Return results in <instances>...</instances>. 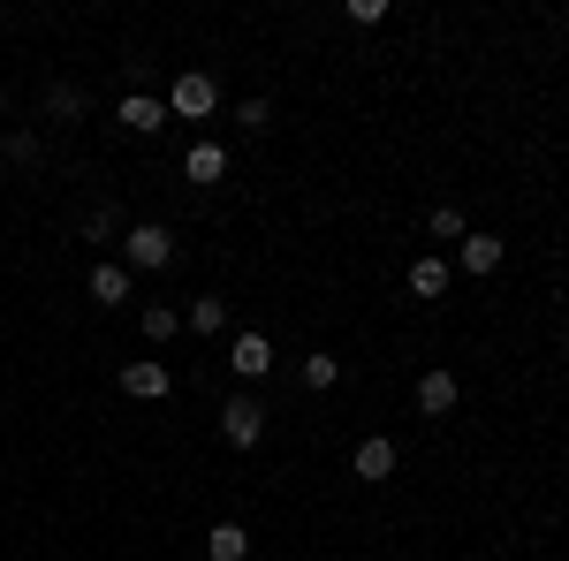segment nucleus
Returning <instances> with one entry per match:
<instances>
[{"label":"nucleus","mask_w":569,"mask_h":561,"mask_svg":"<svg viewBox=\"0 0 569 561\" xmlns=\"http://www.w3.org/2000/svg\"><path fill=\"white\" fill-rule=\"evenodd\" d=\"M122 266H130V273H160V266H176V228L137 220L130 236H122Z\"/></svg>","instance_id":"1"},{"label":"nucleus","mask_w":569,"mask_h":561,"mask_svg":"<svg viewBox=\"0 0 569 561\" xmlns=\"http://www.w3.org/2000/svg\"><path fill=\"white\" fill-rule=\"evenodd\" d=\"M213 107H220L213 77H198V69H190V77H176V91H168V114H176V122H206Z\"/></svg>","instance_id":"2"},{"label":"nucleus","mask_w":569,"mask_h":561,"mask_svg":"<svg viewBox=\"0 0 569 561\" xmlns=\"http://www.w3.org/2000/svg\"><path fill=\"white\" fill-rule=\"evenodd\" d=\"M220 440H228V448H259L266 440V410L251 402V394H236V402L220 410Z\"/></svg>","instance_id":"3"},{"label":"nucleus","mask_w":569,"mask_h":561,"mask_svg":"<svg viewBox=\"0 0 569 561\" xmlns=\"http://www.w3.org/2000/svg\"><path fill=\"white\" fill-rule=\"evenodd\" d=\"M228 364H236V380H266V372H273V342H266L259 327H243V334L228 342Z\"/></svg>","instance_id":"4"},{"label":"nucleus","mask_w":569,"mask_h":561,"mask_svg":"<svg viewBox=\"0 0 569 561\" xmlns=\"http://www.w3.org/2000/svg\"><path fill=\"white\" fill-rule=\"evenodd\" d=\"M395 463H402V455H395V440H380V432H365V440H357V455H350V471L365 478V485L395 478Z\"/></svg>","instance_id":"5"},{"label":"nucleus","mask_w":569,"mask_h":561,"mask_svg":"<svg viewBox=\"0 0 569 561\" xmlns=\"http://www.w3.org/2000/svg\"><path fill=\"white\" fill-rule=\"evenodd\" d=\"M501 259H509V243H501V236H486V228L456 243V266H463V273H479V281H486V273H493Z\"/></svg>","instance_id":"6"},{"label":"nucleus","mask_w":569,"mask_h":561,"mask_svg":"<svg viewBox=\"0 0 569 561\" xmlns=\"http://www.w3.org/2000/svg\"><path fill=\"white\" fill-rule=\"evenodd\" d=\"M456 402H463V388H456V372H418V410H426V418H448V410H456Z\"/></svg>","instance_id":"7"},{"label":"nucleus","mask_w":569,"mask_h":561,"mask_svg":"<svg viewBox=\"0 0 569 561\" xmlns=\"http://www.w3.org/2000/svg\"><path fill=\"white\" fill-rule=\"evenodd\" d=\"M114 122H122L130 137H152V130H168V99H144V91H130Z\"/></svg>","instance_id":"8"},{"label":"nucleus","mask_w":569,"mask_h":561,"mask_svg":"<svg viewBox=\"0 0 569 561\" xmlns=\"http://www.w3.org/2000/svg\"><path fill=\"white\" fill-rule=\"evenodd\" d=\"M448 281H456V266H448V259H433V251H426V259H410V297L440 303V297H448Z\"/></svg>","instance_id":"9"},{"label":"nucleus","mask_w":569,"mask_h":561,"mask_svg":"<svg viewBox=\"0 0 569 561\" xmlns=\"http://www.w3.org/2000/svg\"><path fill=\"white\" fill-rule=\"evenodd\" d=\"M168 388H176L168 364H122V394H137V402H160Z\"/></svg>","instance_id":"10"},{"label":"nucleus","mask_w":569,"mask_h":561,"mask_svg":"<svg viewBox=\"0 0 569 561\" xmlns=\"http://www.w3.org/2000/svg\"><path fill=\"white\" fill-rule=\"evenodd\" d=\"M182 174H190V182H220V174H228V144H213V137L190 144V152H182Z\"/></svg>","instance_id":"11"},{"label":"nucleus","mask_w":569,"mask_h":561,"mask_svg":"<svg viewBox=\"0 0 569 561\" xmlns=\"http://www.w3.org/2000/svg\"><path fill=\"white\" fill-rule=\"evenodd\" d=\"M91 303H130V266L122 259L91 266Z\"/></svg>","instance_id":"12"},{"label":"nucleus","mask_w":569,"mask_h":561,"mask_svg":"<svg viewBox=\"0 0 569 561\" xmlns=\"http://www.w3.org/2000/svg\"><path fill=\"white\" fill-rule=\"evenodd\" d=\"M206 554L213 561H243L251 554V531H243V523H213V531H206Z\"/></svg>","instance_id":"13"},{"label":"nucleus","mask_w":569,"mask_h":561,"mask_svg":"<svg viewBox=\"0 0 569 561\" xmlns=\"http://www.w3.org/2000/svg\"><path fill=\"white\" fill-rule=\"evenodd\" d=\"M137 327H144V342H176V334H182V311H176V303H144V319H137Z\"/></svg>","instance_id":"14"},{"label":"nucleus","mask_w":569,"mask_h":561,"mask_svg":"<svg viewBox=\"0 0 569 561\" xmlns=\"http://www.w3.org/2000/svg\"><path fill=\"white\" fill-rule=\"evenodd\" d=\"M190 334H228V303L198 297V303H190Z\"/></svg>","instance_id":"15"},{"label":"nucleus","mask_w":569,"mask_h":561,"mask_svg":"<svg viewBox=\"0 0 569 561\" xmlns=\"http://www.w3.org/2000/svg\"><path fill=\"white\" fill-rule=\"evenodd\" d=\"M335 380H342V364H335L327 349H311V357H305V388H311V394H327Z\"/></svg>","instance_id":"16"},{"label":"nucleus","mask_w":569,"mask_h":561,"mask_svg":"<svg viewBox=\"0 0 569 561\" xmlns=\"http://www.w3.org/2000/svg\"><path fill=\"white\" fill-rule=\"evenodd\" d=\"M426 236H440V243H463L471 228H463V213H456V206H433V213H426Z\"/></svg>","instance_id":"17"},{"label":"nucleus","mask_w":569,"mask_h":561,"mask_svg":"<svg viewBox=\"0 0 569 561\" xmlns=\"http://www.w3.org/2000/svg\"><path fill=\"white\" fill-rule=\"evenodd\" d=\"M46 114H53V122H77V114H84V91H77V84H53V91H46Z\"/></svg>","instance_id":"18"},{"label":"nucleus","mask_w":569,"mask_h":561,"mask_svg":"<svg viewBox=\"0 0 569 561\" xmlns=\"http://www.w3.org/2000/svg\"><path fill=\"white\" fill-rule=\"evenodd\" d=\"M342 16H350L357 31H365V23H380V16H388V0H350V8H342Z\"/></svg>","instance_id":"19"},{"label":"nucleus","mask_w":569,"mask_h":561,"mask_svg":"<svg viewBox=\"0 0 569 561\" xmlns=\"http://www.w3.org/2000/svg\"><path fill=\"white\" fill-rule=\"evenodd\" d=\"M8 160H16V168H31V160H39V137L16 130V137H8Z\"/></svg>","instance_id":"20"},{"label":"nucleus","mask_w":569,"mask_h":561,"mask_svg":"<svg viewBox=\"0 0 569 561\" xmlns=\"http://www.w3.org/2000/svg\"><path fill=\"white\" fill-rule=\"evenodd\" d=\"M0 114H8V91H0Z\"/></svg>","instance_id":"21"},{"label":"nucleus","mask_w":569,"mask_h":561,"mask_svg":"<svg viewBox=\"0 0 569 561\" xmlns=\"http://www.w3.org/2000/svg\"><path fill=\"white\" fill-rule=\"evenodd\" d=\"M562 349H569V334H562Z\"/></svg>","instance_id":"22"}]
</instances>
